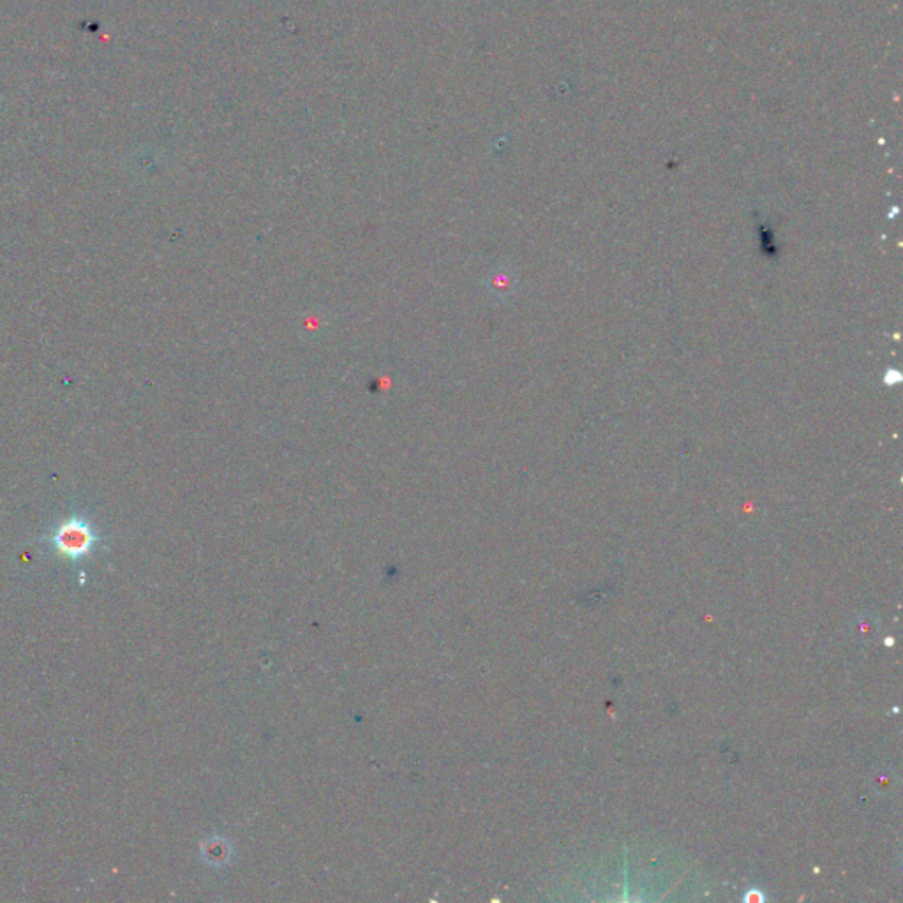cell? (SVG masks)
I'll return each mask as SVG.
<instances>
[{
    "label": "cell",
    "instance_id": "cell-1",
    "mask_svg": "<svg viewBox=\"0 0 903 903\" xmlns=\"http://www.w3.org/2000/svg\"><path fill=\"white\" fill-rule=\"evenodd\" d=\"M50 540L57 554L62 558L76 561L92 553V549L98 544V535L85 519L73 517L60 523Z\"/></svg>",
    "mask_w": 903,
    "mask_h": 903
},
{
    "label": "cell",
    "instance_id": "cell-2",
    "mask_svg": "<svg viewBox=\"0 0 903 903\" xmlns=\"http://www.w3.org/2000/svg\"><path fill=\"white\" fill-rule=\"evenodd\" d=\"M514 284V272L507 267L491 270L486 279L487 292L491 293L494 299H507L508 295L514 293Z\"/></svg>",
    "mask_w": 903,
    "mask_h": 903
}]
</instances>
